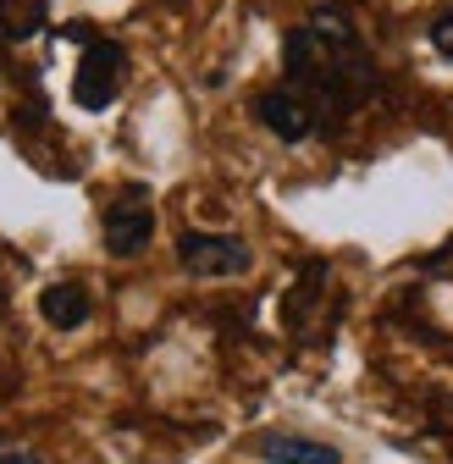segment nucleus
<instances>
[{"instance_id": "obj_7", "label": "nucleus", "mask_w": 453, "mask_h": 464, "mask_svg": "<svg viewBox=\"0 0 453 464\" xmlns=\"http://www.w3.org/2000/svg\"><path fill=\"white\" fill-rule=\"evenodd\" d=\"M39 315H44L50 326L72 332V326H83V321H89V294H83L78 282H50L44 294H39Z\"/></svg>"}, {"instance_id": "obj_2", "label": "nucleus", "mask_w": 453, "mask_h": 464, "mask_svg": "<svg viewBox=\"0 0 453 464\" xmlns=\"http://www.w3.org/2000/svg\"><path fill=\"white\" fill-rule=\"evenodd\" d=\"M122 78H128V50H122L117 39H89L83 62H78V72H72V100H78L83 111H105L111 100H117Z\"/></svg>"}, {"instance_id": "obj_8", "label": "nucleus", "mask_w": 453, "mask_h": 464, "mask_svg": "<svg viewBox=\"0 0 453 464\" xmlns=\"http://www.w3.org/2000/svg\"><path fill=\"white\" fill-rule=\"evenodd\" d=\"M431 50L442 55V62H453V6L431 17Z\"/></svg>"}, {"instance_id": "obj_5", "label": "nucleus", "mask_w": 453, "mask_h": 464, "mask_svg": "<svg viewBox=\"0 0 453 464\" xmlns=\"http://www.w3.org/2000/svg\"><path fill=\"white\" fill-rule=\"evenodd\" d=\"M255 116H260V122L282 139V144H299V139H310L315 133V122H321V116H315V105L299 94V89H288V83H282V89H265L260 100H255Z\"/></svg>"}, {"instance_id": "obj_1", "label": "nucleus", "mask_w": 453, "mask_h": 464, "mask_svg": "<svg viewBox=\"0 0 453 464\" xmlns=\"http://www.w3.org/2000/svg\"><path fill=\"white\" fill-rule=\"evenodd\" d=\"M282 55H288V89H299L315 116H349L371 100L376 89V67H371V50L365 39L354 34V23L343 12H315L304 28L288 34V44H282Z\"/></svg>"}, {"instance_id": "obj_4", "label": "nucleus", "mask_w": 453, "mask_h": 464, "mask_svg": "<svg viewBox=\"0 0 453 464\" xmlns=\"http://www.w3.org/2000/svg\"><path fill=\"white\" fill-rule=\"evenodd\" d=\"M149 238H155V210H149V199L139 188H128L117 205L105 210V249L117 260H133V255H144Z\"/></svg>"}, {"instance_id": "obj_6", "label": "nucleus", "mask_w": 453, "mask_h": 464, "mask_svg": "<svg viewBox=\"0 0 453 464\" xmlns=\"http://www.w3.org/2000/svg\"><path fill=\"white\" fill-rule=\"evenodd\" d=\"M255 453L265 464H343V453H337V448H326L315 437H288V431H265L255 442Z\"/></svg>"}, {"instance_id": "obj_9", "label": "nucleus", "mask_w": 453, "mask_h": 464, "mask_svg": "<svg viewBox=\"0 0 453 464\" xmlns=\"http://www.w3.org/2000/svg\"><path fill=\"white\" fill-rule=\"evenodd\" d=\"M0 464H39L34 453H0Z\"/></svg>"}, {"instance_id": "obj_3", "label": "nucleus", "mask_w": 453, "mask_h": 464, "mask_svg": "<svg viewBox=\"0 0 453 464\" xmlns=\"http://www.w3.org/2000/svg\"><path fill=\"white\" fill-rule=\"evenodd\" d=\"M178 260L194 276H244L255 266L249 244L233 238V232H183V238H178Z\"/></svg>"}]
</instances>
